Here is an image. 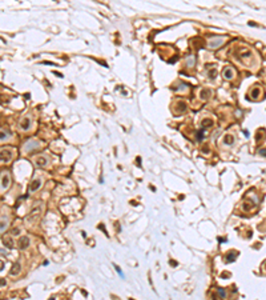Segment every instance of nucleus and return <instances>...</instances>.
I'll use <instances>...</instances> for the list:
<instances>
[{
	"instance_id": "1",
	"label": "nucleus",
	"mask_w": 266,
	"mask_h": 300,
	"mask_svg": "<svg viewBox=\"0 0 266 300\" xmlns=\"http://www.w3.org/2000/svg\"><path fill=\"white\" fill-rule=\"evenodd\" d=\"M225 40H226L225 36H214V38L209 39L206 46H208L209 50H217V48H220V47L224 46Z\"/></svg>"
},
{
	"instance_id": "2",
	"label": "nucleus",
	"mask_w": 266,
	"mask_h": 300,
	"mask_svg": "<svg viewBox=\"0 0 266 300\" xmlns=\"http://www.w3.org/2000/svg\"><path fill=\"white\" fill-rule=\"evenodd\" d=\"M15 158V150L12 148H1L0 150V163H9Z\"/></svg>"
},
{
	"instance_id": "3",
	"label": "nucleus",
	"mask_w": 266,
	"mask_h": 300,
	"mask_svg": "<svg viewBox=\"0 0 266 300\" xmlns=\"http://www.w3.org/2000/svg\"><path fill=\"white\" fill-rule=\"evenodd\" d=\"M11 185V173L8 171H3L0 173V191H5Z\"/></svg>"
},
{
	"instance_id": "4",
	"label": "nucleus",
	"mask_w": 266,
	"mask_h": 300,
	"mask_svg": "<svg viewBox=\"0 0 266 300\" xmlns=\"http://www.w3.org/2000/svg\"><path fill=\"white\" fill-rule=\"evenodd\" d=\"M40 147H41V143L39 142L37 139H29L23 146V151L24 152H32V151L39 150Z\"/></svg>"
},
{
	"instance_id": "5",
	"label": "nucleus",
	"mask_w": 266,
	"mask_h": 300,
	"mask_svg": "<svg viewBox=\"0 0 266 300\" xmlns=\"http://www.w3.org/2000/svg\"><path fill=\"white\" fill-rule=\"evenodd\" d=\"M19 128L21 131H31V128H32L31 116H23L19 121Z\"/></svg>"
},
{
	"instance_id": "6",
	"label": "nucleus",
	"mask_w": 266,
	"mask_h": 300,
	"mask_svg": "<svg viewBox=\"0 0 266 300\" xmlns=\"http://www.w3.org/2000/svg\"><path fill=\"white\" fill-rule=\"evenodd\" d=\"M43 187V177L37 176L35 177L33 180L31 181V184H29V192H36V191H39V189Z\"/></svg>"
},
{
	"instance_id": "7",
	"label": "nucleus",
	"mask_w": 266,
	"mask_h": 300,
	"mask_svg": "<svg viewBox=\"0 0 266 300\" xmlns=\"http://www.w3.org/2000/svg\"><path fill=\"white\" fill-rule=\"evenodd\" d=\"M48 163H49V158L47 155H39L35 158V164L37 167H45L48 166Z\"/></svg>"
},
{
	"instance_id": "8",
	"label": "nucleus",
	"mask_w": 266,
	"mask_h": 300,
	"mask_svg": "<svg viewBox=\"0 0 266 300\" xmlns=\"http://www.w3.org/2000/svg\"><path fill=\"white\" fill-rule=\"evenodd\" d=\"M212 95H213V91L210 88H201L200 92H198V97H200L201 100H204V101L210 99Z\"/></svg>"
},
{
	"instance_id": "9",
	"label": "nucleus",
	"mask_w": 266,
	"mask_h": 300,
	"mask_svg": "<svg viewBox=\"0 0 266 300\" xmlns=\"http://www.w3.org/2000/svg\"><path fill=\"white\" fill-rule=\"evenodd\" d=\"M8 226H9V217H8V215L1 213V215H0V234L4 232V231H7Z\"/></svg>"
},
{
	"instance_id": "10",
	"label": "nucleus",
	"mask_w": 266,
	"mask_h": 300,
	"mask_svg": "<svg viewBox=\"0 0 266 300\" xmlns=\"http://www.w3.org/2000/svg\"><path fill=\"white\" fill-rule=\"evenodd\" d=\"M11 139H12V132L9 130H5V128L0 130V143L9 142Z\"/></svg>"
},
{
	"instance_id": "11",
	"label": "nucleus",
	"mask_w": 266,
	"mask_h": 300,
	"mask_svg": "<svg viewBox=\"0 0 266 300\" xmlns=\"http://www.w3.org/2000/svg\"><path fill=\"white\" fill-rule=\"evenodd\" d=\"M234 140H235L234 135H233V134H226L224 138H222V146H224V147H231L233 144H234Z\"/></svg>"
},
{
	"instance_id": "12",
	"label": "nucleus",
	"mask_w": 266,
	"mask_h": 300,
	"mask_svg": "<svg viewBox=\"0 0 266 300\" xmlns=\"http://www.w3.org/2000/svg\"><path fill=\"white\" fill-rule=\"evenodd\" d=\"M222 76H224L226 80H231V79H234L235 69L233 68V67H226V68L222 71Z\"/></svg>"
},
{
	"instance_id": "13",
	"label": "nucleus",
	"mask_w": 266,
	"mask_h": 300,
	"mask_svg": "<svg viewBox=\"0 0 266 300\" xmlns=\"http://www.w3.org/2000/svg\"><path fill=\"white\" fill-rule=\"evenodd\" d=\"M29 238L28 236H21V238L17 240V247H19L20 250H25L28 246H29Z\"/></svg>"
},
{
	"instance_id": "14",
	"label": "nucleus",
	"mask_w": 266,
	"mask_h": 300,
	"mask_svg": "<svg viewBox=\"0 0 266 300\" xmlns=\"http://www.w3.org/2000/svg\"><path fill=\"white\" fill-rule=\"evenodd\" d=\"M39 215H40V209H35V211H32L31 213H29V216L27 217V220H28V223H35L36 220L39 219Z\"/></svg>"
},
{
	"instance_id": "15",
	"label": "nucleus",
	"mask_w": 266,
	"mask_h": 300,
	"mask_svg": "<svg viewBox=\"0 0 266 300\" xmlns=\"http://www.w3.org/2000/svg\"><path fill=\"white\" fill-rule=\"evenodd\" d=\"M213 124H214L213 119H210V117H206V119H204L202 121H201V127H202V130H205L206 127H212Z\"/></svg>"
},
{
	"instance_id": "16",
	"label": "nucleus",
	"mask_w": 266,
	"mask_h": 300,
	"mask_svg": "<svg viewBox=\"0 0 266 300\" xmlns=\"http://www.w3.org/2000/svg\"><path fill=\"white\" fill-rule=\"evenodd\" d=\"M208 76H209V79H214V77L217 76V69H216V67H213V66H209V67H208Z\"/></svg>"
},
{
	"instance_id": "17",
	"label": "nucleus",
	"mask_w": 266,
	"mask_h": 300,
	"mask_svg": "<svg viewBox=\"0 0 266 300\" xmlns=\"http://www.w3.org/2000/svg\"><path fill=\"white\" fill-rule=\"evenodd\" d=\"M185 63H186V66L188 67H193L194 66V63H196V56H194V55H189V56L186 58Z\"/></svg>"
},
{
	"instance_id": "18",
	"label": "nucleus",
	"mask_w": 266,
	"mask_h": 300,
	"mask_svg": "<svg viewBox=\"0 0 266 300\" xmlns=\"http://www.w3.org/2000/svg\"><path fill=\"white\" fill-rule=\"evenodd\" d=\"M259 93H261V89H259V88H254L253 91H250V97H251V99H258Z\"/></svg>"
},
{
	"instance_id": "19",
	"label": "nucleus",
	"mask_w": 266,
	"mask_h": 300,
	"mask_svg": "<svg viewBox=\"0 0 266 300\" xmlns=\"http://www.w3.org/2000/svg\"><path fill=\"white\" fill-rule=\"evenodd\" d=\"M4 244H5L7 247H9V248H12V247H13V242L11 240V236H8V238L4 239Z\"/></svg>"
},
{
	"instance_id": "20",
	"label": "nucleus",
	"mask_w": 266,
	"mask_h": 300,
	"mask_svg": "<svg viewBox=\"0 0 266 300\" xmlns=\"http://www.w3.org/2000/svg\"><path fill=\"white\" fill-rule=\"evenodd\" d=\"M20 272V264H15L13 268L11 269V275H17Z\"/></svg>"
},
{
	"instance_id": "21",
	"label": "nucleus",
	"mask_w": 266,
	"mask_h": 300,
	"mask_svg": "<svg viewBox=\"0 0 266 300\" xmlns=\"http://www.w3.org/2000/svg\"><path fill=\"white\" fill-rule=\"evenodd\" d=\"M181 91H188V85H186V84H180V87L176 88V92H181Z\"/></svg>"
},
{
	"instance_id": "22",
	"label": "nucleus",
	"mask_w": 266,
	"mask_h": 300,
	"mask_svg": "<svg viewBox=\"0 0 266 300\" xmlns=\"http://www.w3.org/2000/svg\"><path fill=\"white\" fill-rule=\"evenodd\" d=\"M235 252H233V254H230V255H226V260H230V262H233V260H234V256H235Z\"/></svg>"
},
{
	"instance_id": "23",
	"label": "nucleus",
	"mask_w": 266,
	"mask_h": 300,
	"mask_svg": "<svg viewBox=\"0 0 266 300\" xmlns=\"http://www.w3.org/2000/svg\"><path fill=\"white\" fill-rule=\"evenodd\" d=\"M218 292H220V295H221V297L222 299H225V296H226V293H225V291L222 288H218Z\"/></svg>"
},
{
	"instance_id": "24",
	"label": "nucleus",
	"mask_w": 266,
	"mask_h": 300,
	"mask_svg": "<svg viewBox=\"0 0 266 300\" xmlns=\"http://www.w3.org/2000/svg\"><path fill=\"white\" fill-rule=\"evenodd\" d=\"M19 234H20L19 228H13V230H12V236H13V235H19Z\"/></svg>"
},
{
	"instance_id": "25",
	"label": "nucleus",
	"mask_w": 266,
	"mask_h": 300,
	"mask_svg": "<svg viewBox=\"0 0 266 300\" xmlns=\"http://www.w3.org/2000/svg\"><path fill=\"white\" fill-rule=\"evenodd\" d=\"M259 154L262 155V156H266V150H259Z\"/></svg>"
},
{
	"instance_id": "26",
	"label": "nucleus",
	"mask_w": 266,
	"mask_h": 300,
	"mask_svg": "<svg viewBox=\"0 0 266 300\" xmlns=\"http://www.w3.org/2000/svg\"><path fill=\"white\" fill-rule=\"evenodd\" d=\"M3 267H4V263H3V262H0V271L3 269Z\"/></svg>"
},
{
	"instance_id": "27",
	"label": "nucleus",
	"mask_w": 266,
	"mask_h": 300,
	"mask_svg": "<svg viewBox=\"0 0 266 300\" xmlns=\"http://www.w3.org/2000/svg\"><path fill=\"white\" fill-rule=\"evenodd\" d=\"M49 300H55V299H53V297H52V299H49Z\"/></svg>"
}]
</instances>
